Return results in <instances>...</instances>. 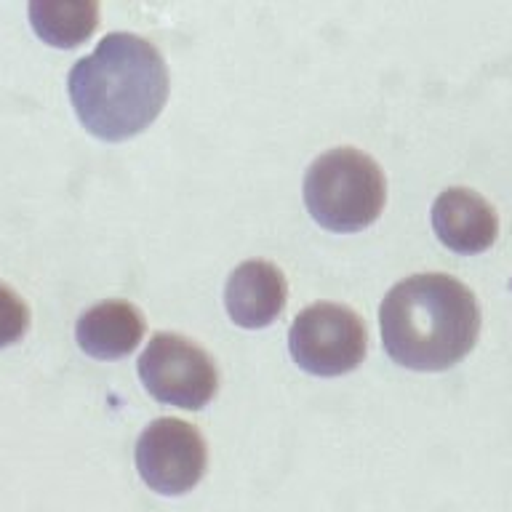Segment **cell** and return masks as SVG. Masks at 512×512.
<instances>
[{
  "instance_id": "obj_4",
  "label": "cell",
  "mask_w": 512,
  "mask_h": 512,
  "mask_svg": "<svg viewBox=\"0 0 512 512\" xmlns=\"http://www.w3.org/2000/svg\"><path fill=\"white\" fill-rule=\"evenodd\" d=\"M288 350H291V358H294L296 366L307 371V374H350L366 358V326L344 304H310L291 323Z\"/></svg>"
},
{
  "instance_id": "obj_5",
  "label": "cell",
  "mask_w": 512,
  "mask_h": 512,
  "mask_svg": "<svg viewBox=\"0 0 512 512\" xmlns=\"http://www.w3.org/2000/svg\"><path fill=\"white\" fill-rule=\"evenodd\" d=\"M139 379L152 398L168 406L200 411L216 395L219 371L203 347L182 334L160 331L139 358Z\"/></svg>"
},
{
  "instance_id": "obj_9",
  "label": "cell",
  "mask_w": 512,
  "mask_h": 512,
  "mask_svg": "<svg viewBox=\"0 0 512 512\" xmlns=\"http://www.w3.org/2000/svg\"><path fill=\"white\" fill-rule=\"evenodd\" d=\"M142 336L144 315L139 307L120 299H107L88 307L75 326L80 350L99 360H115L134 352Z\"/></svg>"
},
{
  "instance_id": "obj_2",
  "label": "cell",
  "mask_w": 512,
  "mask_h": 512,
  "mask_svg": "<svg viewBox=\"0 0 512 512\" xmlns=\"http://www.w3.org/2000/svg\"><path fill=\"white\" fill-rule=\"evenodd\" d=\"M384 350L411 371H446L475 347L480 307L446 272H419L387 291L379 307Z\"/></svg>"
},
{
  "instance_id": "obj_10",
  "label": "cell",
  "mask_w": 512,
  "mask_h": 512,
  "mask_svg": "<svg viewBox=\"0 0 512 512\" xmlns=\"http://www.w3.org/2000/svg\"><path fill=\"white\" fill-rule=\"evenodd\" d=\"M32 30L48 46L75 48L94 35L99 24V3L94 0H32Z\"/></svg>"
},
{
  "instance_id": "obj_7",
  "label": "cell",
  "mask_w": 512,
  "mask_h": 512,
  "mask_svg": "<svg viewBox=\"0 0 512 512\" xmlns=\"http://www.w3.org/2000/svg\"><path fill=\"white\" fill-rule=\"evenodd\" d=\"M432 230L456 254H480L499 235V216L486 198L467 187H448L432 203Z\"/></svg>"
},
{
  "instance_id": "obj_6",
  "label": "cell",
  "mask_w": 512,
  "mask_h": 512,
  "mask_svg": "<svg viewBox=\"0 0 512 512\" xmlns=\"http://www.w3.org/2000/svg\"><path fill=\"white\" fill-rule=\"evenodd\" d=\"M136 470L152 491L163 496L187 494L206 475V440L192 424L160 416L136 440Z\"/></svg>"
},
{
  "instance_id": "obj_3",
  "label": "cell",
  "mask_w": 512,
  "mask_h": 512,
  "mask_svg": "<svg viewBox=\"0 0 512 512\" xmlns=\"http://www.w3.org/2000/svg\"><path fill=\"white\" fill-rule=\"evenodd\" d=\"M304 206L331 232H358L379 219L387 198L382 168L355 147H336L304 174Z\"/></svg>"
},
{
  "instance_id": "obj_1",
  "label": "cell",
  "mask_w": 512,
  "mask_h": 512,
  "mask_svg": "<svg viewBox=\"0 0 512 512\" xmlns=\"http://www.w3.org/2000/svg\"><path fill=\"white\" fill-rule=\"evenodd\" d=\"M67 91L91 134L123 142L142 134L166 107L168 70L150 40L110 32L94 54L75 62L67 75Z\"/></svg>"
},
{
  "instance_id": "obj_11",
  "label": "cell",
  "mask_w": 512,
  "mask_h": 512,
  "mask_svg": "<svg viewBox=\"0 0 512 512\" xmlns=\"http://www.w3.org/2000/svg\"><path fill=\"white\" fill-rule=\"evenodd\" d=\"M30 328V307L14 288L0 283V347L16 344Z\"/></svg>"
},
{
  "instance_id": "obj_8",
  "label": "cell",
  "mask_w": 512,
  "mask_h": 512,
  "mask_svg": "<svg viewBox=\"0 0 512 512\" xmlns=\"http://www.w3.org/2000/svg\"><path fill=\"white\" fill-rule=\"evenodd\" d=\"M288 283L286 275L272 262L251 259L238 264L227 278L224 304L235 326L264 328L278 320L286 310Z\"/></svg>"
}]
</instances>
